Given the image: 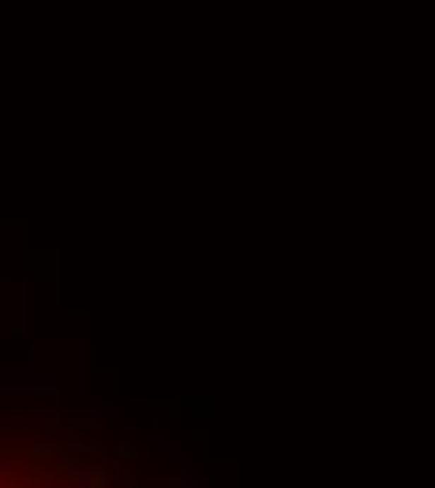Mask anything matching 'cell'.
Listing matches in <instances>:
<instances>
[{"label": "cell", "mask_w": 435, "mask_h": 488, "mask_svg": "<svg viewBox=\"0 0 435 488\" xmlns=\"http://www.w3.org/2000/svg\"><path fill=\"white\" fill-rule=\"evenodd\" d=\"M102 488L105 481L94 473L83 458H68V462H60V466L49 473V488Z\"/></svg>", "instance_id": "cell-1"}, {"label": "cell", "mask_w": 435, "mask_h": 488, "mask_svg": "<svg viewBox=\"0 0 435 488\" xmlns=\"http://www.w3.org/2000/svg\"><path fill=\"white\" fill-rule=\"evenodd\" d=\"M11 473H19V458L16 455H0V481L11 477Z\"/></svg>", "instance_id": "cell-3"}, {"label": "cell", "mask_w": 435, "mask_h": 488, "mask_svg": "<svg viewBox=\"0 0 435 488\" xmlns=\"http://www.w3.org/2000/svg\"><path fill=\"white\" fill-rule=\"evenodd\" d=\"M90 421H94V424H98V421H109V413H105L102 402H90Z\"/></svg>", "instance_id": "cell-4"}, {"label": "cell", "mask_w": 435, "mask_h": 488, "mask_svg": "<svg viewBox=\"0 0 435 488\" xmlns=\"http://www.w3.org/2000/svg\"><path fill=\"white\" fill-rule=\"evenodd\" d=\"M27 421L34 428H60V424H64V413H60L56 406L53 410H34V413H27Z\"/></svg>", "instance_id": "cell-2"}]
</instances>
